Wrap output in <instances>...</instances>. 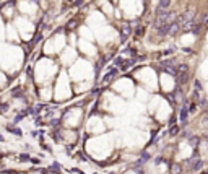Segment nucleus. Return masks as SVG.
I'll return each mask as SVG.
<instances>
[{"label":"nucleus","instance_id":"f257e3e1","mask_svg":"<svg viewBox=\"0 0 208 174\" xmlns=\"http://www.w3.org/2000/svg\"><path fill=\"white\" fill-rule=\"evenodd\" d=\"M185 164L189 166V169H190L192 172H198L203 168V161L198 156H192L190 159H187V161H185Z\"/></svg>","mask_w":208,"mask_h":174},{"label":"nucleus","instance_id":"f03ea898","mask_svg":"<svg viewBox=\"0 0 208 174\" xmlns=\"http://www.w3.org/2000/svg\"><path fill=\"white\" fill-rule=\"evenodd\" d=\"M171 5H172V0H159L158 8H156V13H159V12H169Z\"/></svg>","mask_w":208,"mask_h":174},{"label":"nucleus","instance_id":"7ed1b4c3","mask_svg":"<svg viewBox=\"0 0 208 174\" xmlns=\"http://www.w3.org/2000/svg\"><path fill=\"white\" fill-rule=\"evenodd\" d=\"M189 114H190V109H189V106H187V104H182V107H181V114H179L181 120L185 122V120L189 119Z\"/></svg>","mask_w":208,"mask_h":174},{"label":"nucleus","instance_id":"20e7f679","mask_svg":"<svg viewBox=\"0 0 208 174\" xmlns=\"http://www.w3.org/2000/svg\"><path fill=\"white\" fill-rule=\"evenodd\" d=\"M200 143V138L197 137V135H192L190 138H189V145H190V147H193V148H197V145Z\"/></svg>","mask_w":208,"mask_h":174},{"label":"nucleus","instance_id":"39448f33","mask_svg":"<svg viewBox=\"0 0 208 174\" xmlns=\"http://www.w3.org/2000/svg\"><path fill=\"white\" fill-rule=\"evenodd\" d=\"M171 172L172 174H181L182 172V166H181V164H174V166L171 168Z\"/></svg>","mask_w":208,"mask_h":174},{"label":"nucleus","instance_id":"423d86ee","mask_svg":"<svg viewBox=\"0 0 208 174\" xmlns=\"http://www.w3.org/2000/svg\"><path fill=\"white\" fill-rule=\"evenodd\" d=\"M129 33H130V26H129V25L122 26V36H124V39H125L127 36H129Z\"/></svg>","mask_w":208,"mask_h":174},{"label":"nucleus","instance_id":"0eeeda50","mask_svg":"<svg viewBox=\"0 0 208 174\" xmlns=\"http://www.w3.org/2000/svg\"><path fill=\"white\" fill-rule=\"evenodd\" d=\"M116 75H117V70L114 68V70H112L111 73H107V75H106V78H104V80H106V82H111V80H112V78L116 77Z\"/></svg>","mask_w":208,"mask_h":174},{"label":"nucleus","instance_id":"6e6552de","mask_svg":"<svg viewBox=\"0 0 208 174\" xmlns=\"http://www.w3.org/2000/svg\"><path fill=\"white\" fill-rule=\"evenodd\" d=\"M177 134H179V125H172L171 130H169V135L174 137V135H177Z\"/></svg>","mask_w":208,"mask_h":174},{"label":"nucleus","instance_id":"1a4fd4ad","mask_svg":"<svg viewBox=\"0 0 208 174\" xmlns=\"http://www.w3.org/2000/svg\"><path fill=\"white\" fill-rule=\"evenodd\" d=\"M143 33H145V28H140V30L135 33V34H137V36H141V34H143Z\"/></svg>","mask_w":208,"mask_h":174}]
</instances>
